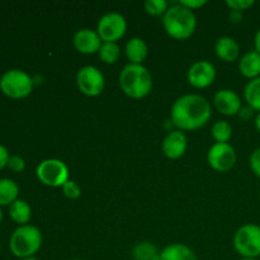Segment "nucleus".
<instances>
[{
  "instance_id": "34",
  "label": "nucleus",
  "mask_w": 260,
  "mask_h": 260,
  "mask_svg": "<svg viewBox=\"0 0 260 260\" xmlns=\"http://www.w3.org/2000/svg\"><path fill=\"white\" fill-rule=\"evenodd\" d=\"M254 47H255V51L260 53V28L256 30L255 36H254Z\"/></svg>"
},
{
  "instance_id": "25",
  "label": "nucleus",
  "mask_w": 260,
  "mask_h": 260,
  "mask_svg": "<svg viewBox=\"0 0 260 260\" xmlns=\"http://www.w3.org/2000/svg\"><path fill=\"white\" fill-rule=\"evenodd\" d=\"M144 7L147 14L160 17V15H164L169 9V3L167 0H146L144 3Z\"/></svg>"
},
{
  "instance_id": "27",
  "label": "nucleus",
  "mask_w": 260,
  "mask_h": 260,
  "mask_svg": "<svg viewBox=\"0 0 260 260\" xmlns=\"http://www.w3.org/2000/svg\"><path fill=\"white\" fill-rule=\"evenodd\" d=\"M254 4H255L254 0H228V2H226V5H228L231 10H236V12L241 13H243L244 10L253 7Z\"/></svg>"
},
{
  "instance_id": "22",
  "label": "nucleus",
  "mask_w": 260,
  "mask_h": 260,
  "mask_svg": "<svg viewBox=\"0 0 260 260\" xmlns=\"http://www.w3.org/2000/svg\"><path fill=\"white\" fill-rule=\"evenodd\" d=\"M244 98L250 108L260 113V76L246 84L244 88Z\"/></svg>"
},
{
  "instance_id": "24",
  "label": "nucleus",
  "mask_w": 260,
  "mask_h": 260,
  "mask_svg": "<svg viewBox=\"0 0 260 260\" xmlns=\"http://www.w3.org/2000/svg\"><path fill=\"white\" fill-rule=\"evenodd\" d=\"M98 55L104 63H116L121 56V48L117 42H103L99 48Z\"/></svg>"
},
{
  "instance_id": "35",
  "label": "nucleus",
  "mask_w": 260,
  "mask_h": 260,
  "mask_svg": "<svg viewBox=\"0 0 260 260\" xmlns=\"http://www.w3.org/2000/svg\"><path fill=\"white\" fill-rule=\"evenodd\" d=\"M254 124H255V128L258 129V132H260V113H258L254 118Z\"/></svg>"
},
{
  "instance_id": "20",
  "label": "nucleus",
  "mask_w": 260,
  "mask_h": 260,
  "mask_svg": "<svg viewBox=\"0 0 260 260\" xmlns=\"http://www.w3.org/2000/svg\"><path fill=\"white\" fill-rule=\"evenodd\" d=\"M19 187L17 183L9 178L0 179V207L2 206H10L18 200Z\"/></svg>"
},
{
  "instance_id": "21",
  "label": "nucleus",
  "mask_w": 260,
  "mask_h": 260,
  "mask_svg": "<svg viewBox=\"0 0 260 260\" xmlns=\"http://www.w3.org/2000/svg\"><path fill=\"white\" fill-rule=\"evenodd\" d=\"M161 251L150 241L136 244L132 249V258L135 260H160Z\"/></svg>"
},
{
  "instance_id": "19",
  "label": "nucleus",
  "mask_w": 260,
  "mask_h": 260,
  "mask_svg": "<svg viewBox=\"0 0 260 260\" xmlns=\"http://www.w3.org/2000/svg\"><path fill=\"white\" fill-rule=\"evenodd\" d=\"M9 216L19 226L28 225L32 217V208L24 200H17L9 206Z\"/></svg>"
},
{
  "instance_id": "15",
  "label": "nucleus",
  "mask_w": 260,
  "mask_h": 260,
  "mask_svg": "<svg viewBox=\"0 0 260 260\" xmlns=\"http://www.w3.org/2000/svg\"><path fill=\"white\" fill-rule=\"evenodd\" d=\"M215 51L218 58H221L225 62L236 61L240 56V46L236 42V40H234L233 37H229V36L218 38L215 45Z\"/></svg>"
},
{
  "instance_id": "32",
  "label": "nucleus",
  "mask_w": 260,
  "mask_h": 260,
  "mask_svg": "<svg viewBox=\"0 0 260 260\" xmlns=\"http://www.w3.org/2000/svg\"><path fill=\"white\" fill-rule=\"evenodd\" d=\"M254 112L255 111H254L253 108H250L249 106H246V107H243V108H241V111L239 112L238 116L240 117L241 121H249L250 118H253Z\"/></svg>"
},
{
  "instance_id": "39",
  "label": "nucleus",
  "mask_w": 260,
  "mask_h": 260,
  "mask_svg": "<svg viewBox=\"0 0 260 260\" xmlns=\"http://www.w3.org/2000/svg\"><path fill=\"white\" fill-rule=\"evenodd\" d=\"M71 260H83V259H71Z\"/></svg>"
},
{
  "instance_id": "29",
  "label": "nucleus",
  "mask_w": 260,
  "mask_h": 260,
  "mask_svg": "<svg viewBox=\"0 0 260 260\" xmlns=\"http://www.w3.org/2000/svg\"><path fill=\"white\" fill-rule=\"evenodd\" d=\"M249 165H250L251 172H253L256 177L260 178V147L251 152L250 159H249Z\"/></svg>"
},
{
  "instance_id": "33",
  "label": "nucleus",
  "mask_w": 260,
  "mask_h": 260,
  "mask_svg": "<svg viewBox=\"0 0 260 260\" xmlns=\"http://www.w3.org/2000/svg\"><path fill=\"white\" fill-rule=\"evenodd\" d=\"M229 18H230V20L233 23H240L241 20H243V13L236 12V10H231Z\"/></svg>"
},
{
  "instance_id": "16",
  "label": "nucleus",
  "mask_w": 260,
  "mask_h": 260,
  "mask_svg": "<svg viewBox=\"0 0 260 260\" xmlns=\"http://www.w3.org/2000/svg\"><path fill=\"white\" fill-rule=\"evenodd\" d=\"M239 71L246 79H256L260 76V53L254 51L244 53L239 58Z\"/></svg>"
},
{
  "instance_id": "37",
  "label": "nucleus",
  "mask_w": 260,
  "mask_h": 260,
  "mask_svg": "<svg viewBox=\"0 0 260 260\" xmlns=\"http://www.w3.org/2000/svg\"><path fill=\"white\" fill-rule=\"evenodd\" d=\"M240 260H259L258 258H241Z\"/></svg>"
},
{
  "instance_id": "23",
  "label": "nucleus",
  "mask_w": 260,
  "mask_h": 260,
  "mask_svg": "<svg viewBox=\"0 0 260 260\" xmlns=\"http://www.w3.org/2000/svg\"><path fill=\"white\" fill-rule=\"evenodd\" d=\"M211 135L218 144H228L233 137V126L228 121H217L213 123Z\"/></svg>"
},
{
  "instance_id": "5",
  "label": "nucleus",
  "mask_w": 260,
  "mask_h": 260,
  "mask_svg": "<svg viewBox=\"0 0 260 260\" xmlns=\"http://www.w3.org/2000/svg\"><path fill=\"white\" fill-rule=\"evenodd\" d=\"M32 76L20 69H12L5 71L0 78V90L10 99L27 98L33 90Z\"/></svg>"
},
{
  "instance_id": "9",
  "label": "nucleus",
  "mask_w": 260,
  "mask_h": 260,
  "mask_svg": "<svg viewBox=\"0 0 260 260\" xmlns=\"http://www.w3.org/2000/svg\"><path fill=\"white\" fill-rule=\"evenodd\" d=\"M78 89L86 96H98L103 93L106 80L98 68L91 65L83 66L76 74Z\"/></svg>"
},
{
  "instance_id": "30",
  "label": "nucleus",
  "mask_w": 260,
  "mask_h": 260,
  "mask_svg": "<svg viewBox=\"0 0 260 260\" xmlns=\"http://www.w3.org/2000/svg\"><path fill=\"white\" fill-rule=\"evenodd\" d=\"M179 4L189 10H196L198 9V8H202L203 5L207 4V2H206V0H180Z\"/></svg>"
},
{
  "instance_id": "2",
  "label": "nucleus",
  "mask_w": 260,
  "mask_h": 260,
  "mask_svg": "<svg viewBox=\"0 0 260 260\" xmlns=\"http://www.w3.org/2000/svg\"><path fill=\"white\" fill-rule=\"evenodd\" d=\"M119 86L127 96L132 99H142L150 94L152 89V75L144 65L131 63L124 66L119 74Z\"/></svg>"
},
{
  "instance_id": "17",
  "label": "nucleus",
  "mask_w": 260,
  "mask_h": 260,
  "mask_svg": "<svg viewBox=\"0 0 260 260\" xmlns=\"http://www.w3.org/2000/svg\"><path fill=\"white\" fill-rule=\"evenodd\" d=\"M124 51H126V56L131 61V63L142 65V62L146 60L147 55H149V46L142 38L132 37L126 43Z\"/></svg>"
},
{
  "instance_id": "8",
  "label": "nucleus",
  "mask_w": 260,
  "mask_h": 260,
  "mask_svg": "<svg viewBox=\"0 0 260 260\" xmlns=\"http://www.w3.org/2000/svg\"><path fill=\"white\" fill-rule=\"evenodd\" d=\"M126 30V18L116 12L104 14L96 25V33L103 42H117L123 37Z\"/></svg>"
},
{
  "instance_id": "18",
  "label": "nucleus",
  "mask_w": 260,
  "mask_h": 260,
  "mask_svg": "<svg viewBox=\"0 0 260 260\" xmlns=\"http://www.w3.org/2000/svg\"><path fill=\"white\" fill-rule=\"evenodd\" d=\"M160 260H198L194 251L184 244L175 243L165 246L160 254Z\"/></svg>"
},
{
  "instance_id": "14",
  "label": "nucleus",
  "mask_w": 260,
  "mask_h": 260,
  "mask_svg": "<svg viewBox=\"0 0 260 260\" xmlns=\"http://www.w3.org/2000/svg\"><path fill=\"white\" fill-rule=\"evenodd\" d=\"M73 43L74 47L80 53H84V55H93V53L98 52L103 41L101 40L96 30L89 29V28H83V29H79L74 35Z\"/></svg>"
},
{
  "instance_id": "6",
  "label": "nucleus",
  "mask_w": 260,
  "mask_h": 260,
  "mask_svg": "<svg viewBox=\"0 0 260 260\" xmlns=\"http://www.w3.org/2000/svg\"><path fill=\"white\" fill-rule=\"evenodd\" d=\"M233 244L241 258H259L260 256V226L246 223L238 229Z\"/></svg>"
},
{
  "instance_id": "26",
  "label": "nucleus",
  "mask_w": 260,
  "mask_h": 260,
  "mask_svg": "<svg viewBox=\"0 0 260 260\" xmlns=\"http://www.w3.org/2000/svg\"><path fill=\"white\" fill-rule=\"evenodd\" d=\"M62 193L65 194V197L69 198V200H78L81 196V188L79 187L78 183L69 179L68 182L62 185Z\"/></svg>"
},
{
  "instance_id": "11",
  "label": "nucleus",
  "mask_w": 260,
  "mask_h": 260,
  "mask_svg": "<svg viewBox=\"0 0 260 260\" xmlns=\"http://www.w3.org/2000/svg\"><path fill=\"white\" fill-rule=\"evenodd\" d=\"M187 79L193 88H208L216 79V68L207 60L196 61L188 70Z\"/></svg>"
},
{
  "instance_id": "31",
  "label": "nucleus",
  "mask_w": 260,
  "mask_h": 260,
  "mask_svg": "<svg viewBox=\"0 0 260 260\" xmlns=\"http://www.w3.org/2000/svg\"><path fill=\"white\" fill-rule=\"evenodd\" d=\"M9 157L10 155L7 147H5L4 145H0V170H3L5 167H7Z\"/></svg>"
},
{
  "instance_id": "3",
  "label": "nucleus",
  "mask_w": 260,
  "mask_h": 260,
  "mask_svg": "<svg viewBox=\"0 0 260 260\" xmlns=\"http://www.w3.org/2000/svg\"><path fill=\"white\" fill-rule=\"evenodd\" d=\"M162 25L168 35L174 40H187L197 28V18L193 10L178 4L172 5L162 15Z\"/></svg>"
},
{
  "instance_id": "1",
  "label": "nucleus",
  "mask_w": 260,
  "mask_h": 260,
  "mask_svg": "<svg viewBox=\"0 0 260 260\" xmlns=\"http://www.w3.org/2000/svg\"><path fill=\"white\" fill-rule=\"evenodd\" d=\"M211 104L200 94L179 96L172 106L170 119L180 131H194L206 126L211 118Z\"/></svg>"
},
{
  "instance_id": "7",
  "label": "nucleus",
  "mask_w": 260,
  "mask_h": 260,
  "mask_svg": "<svg viewBox=\"0 0 260 260\" xmlns=\"http://www.w3.org/2000/svg\"><path fill=\"white\" fill-rule=\"evenodd\" d=\"M36 175L42 184L51 188H62L70 179L68 165L58 159H46L41 161L36 169Z\"/></svg>"
},
{
  "instance_id": "40",
  "label": "nucleus",
  "mask_w": 260,
  "mask_h": 260,
  "mask_svg": "<svg viewBox=\"0 0 260 260\" xmlns=\"http://www.w3.org/2000/svg\"><path fill=\"white\" fill-rule=\"evenodd\" d=\"M259 196H260V188H259Z\"/></svg>"
},
{
  "instance_id": "36",
  "label": "nucleus",
  "mask_w": 260,
  "mask_h": 260,
  "mask_svg": "<svg viewBox=\"0 0 260 260\" xmlns=\"http://www.w3.org/2000/svg\"><path fill=\"white\" fill-rule=\"evenodd\" d=\"M2 221H3V210L2 207H0V223H2Z\"/></svg>"
},
{
  "instance_id": "4",
  "label": "nucleus",
  "mask_w": 260,
  "mask_h": 260,
  "mask_svg": "<svg viewBox=\"0 0 260 260\" xmlns=\"http://www.w3.org/2000/svg\"><path fill=\"white\" fill-rule=\"evenodd\" d=\"M42 245V234L33 225H23L13 231L9 239V249L19 259L33 258Z\"/></svg>"
},
{
  "instance_id": "10",
  "label": "nucleus",
  "mask_w": 260,
  "mask_h": 260,
  "mask_svg": "<svg viewBox=\"0 0 260 260\" xmlns=\"http://www.w3.org/2000/svg\"><path fill=\"white\" fill-rule=\"evenodd\" d=\"M208 165L213 170L226 173L233 169L236 164V151L230 144H213L207 154Z\"/></svg>"
},
{
  "instance_id": "12",
  "label": "nucleus",
  "mask_w": 260,
  "mask_h": 260,
  "mask_svg": "<svg viewBox=\"0 0 260 260\" xmlns=\"http://www.w3.org/2000/svg\"><path fill=\"white\" fill-rule=\"evenodd\" d=\"M188 147V139L180 129H173L165 136L161 142V151L168 159L178 160L185 154Z\"/></svg>"
},
{
  "instance_id": "13",
  "label": "nucleus",
  "mask_w": 260,
  "mask_h": 260,
  "mask_svg": "<svg viewBox=\"0 0 260 260\" xmlns=\"http://www.w3.org/2000/svg\"><path fill=\"white\" fill-rule=\"evenodd\" d=\"M213 106L223 116H238L243 108L241 98L231 89H221L213 96Z\"/></svg>"
},
{
  "instance_id": "38",
  "label": "nucleus",
  "mask_w": 260,
  "mask_h": 260,
  "mask_svg": "<svg viewBox=\"0 0 260 260\" xmlns=\"http://www.w3.org/2000/svg\"><path fill=\"white\" fill-rule=\"evenodd\" d=\"M20 260H38V259H36L35 256H33V258H27V259H20Z\"/></svg>"
},
{
  "instance_id": "28",
  "label": "nucleus",
  "mask_w": 260,
  "mask_h": 260,
  "mask_svg": "<svg viewBox=\"0 0 260 260\" xmlns=\"http://www.w3.org/2000/svg\"><path fill=\"white\" fill-rule=\"evenodd\" d=\"M8 168L14 173H20L25 169V161L19 155H10L8 160Z\"/></svg>"
}]
</instances>
